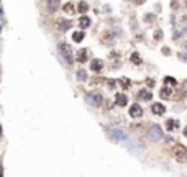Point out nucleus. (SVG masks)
Masks as SVG:
<instances>
[{"instance_id":"1","label":"nucleus","mask_w":187,"mask_h":177,"mask_svg":"<svg viewBox=\"0 0 187 177\" xmlns=\"http://www.w3.org/2000/svg\"><path fill=\"white\" fill-rule=\"evenodd\" d=\"M107 131H108V135H110L112 139H115V141H125V139H128V136L121 131L120 128L108 126V128H107Z\"/></svg>"},{"instance_id":"2","label":"nucleus","mask_w":187,"mask_h":177,"mask_svg":"<svg viewBox=\"0 0 187 177\" xmlns=\"http://www.w3.org/2000/svg\"><path fill=\"white\" fill-rule=\"evenodd\" d=\"M59 51H61V54H62V57L66 59L67 64H72V62H74L72 51H71V46H69V44H66V43H61V44H59Z\"/></svg>"},{"instance_id":"3","label":"nucleus","mask_w":187,"mask_h":177,"mask_svg":"<svg viewBox=\"0 0 187 177\" xmlns=\"http://www.w3.org/2000/svg\"><path fill=\"white\" fill-rule=\"evenodd\" d=\"M174 157H176L177 161H186L187 159V148H184L182 146V144H176V146H174Z\"/></svg>"},{"instance_id":"4","label":"nucleus","mask_w":187,"mask_h":177,"mask_svg":"<svg viewBox=\"0 0 187 177\" xmlns=\"http://www.w3.org/2000/svg\"><path fill=\"white\" fill-rule=\"evenodd\" d=\"M87 100H89V103H92V105L100 107L102 105V100H103V97H102L100 94H89V95H87Z\"/></svg>"},{"instance_id":"5","label":"nucleus","mask_w":187,"mask_h":177,"mask_svg":"<svg viewBox=\"0 0 187 177\" xmlns=\"http://www.w3.org/2000/svg\"><path fill=\"white\" fill-rule=\"evenodd\" d=\"M143 115V108L138 103H133L132 107H130V116L132 118H140V116Z\"/></svg>"},{"instance_id":"6","label":"nucleus","mask_w":187,"mask_h":177,"mask_svg":"<svg viewBox=\"0 0 187 177\" xmlns=\"http://www.w3.org/2000/svg\"><path fill=\"white\" fill-rule=\"evenodd\" d=\"M149 135H151L153 141H159V139H162V131H161V128L158 126V125L151 126V131H149Z\"/></svg>"},{"instance_id":"7","label":"nucleus","mask_w":187,"mask_h":177,"mask_svg":"<svg viewBox=\"0 0 187 177\" xmlns=\"http://www.w3.org/2000/svg\"><path fill=\"white\" fill-rule=\"evenodd\" d=\"M151 111L154 113V115H162V113L166 111V108H164V105H162V103H153Z\"/></svg>"},{"instance_id":"8","label":"nucleus","mask_w":187,"mask_h":177,"mask_svg":"<svg viewBox=\"0 0 187 177\" xmlns=\"http://www.w3.org/2000/svg\"><path fill=\"white\" fill-rule=\"evenodd\" d=\"M115 102H116V105H120V107H125L128 103V98L125 94H116L115 97Z\"/></svg>"},{"instance_id":"9","label":"nucleus","mask_w":187,"mask_h":177,"mask_svg":"<svg viewBox=\"0 0 187 177\" xmlns=\"http://www.w3.org/2000/svg\"><path fill=\"white\" fill-rule=\"evenodd\" d=\"M103 67V62L100 61V59H94V61L90 62V69L92 71H95V72H99Z\"/></svg>"},{"instance_id":"10","label":"nucleus","mask_w":187,"mask_h":177,"mask_svg":"<svg viewBox=\"0 0 187 177\" xmlns=\"http://www.w3.org/2000/svg\"><path fill=\"white\" fill-rule=\"evenodd\" d=\"M58 26H59V30H61V31H67V30H69V28L72 26V21H69V20H61Z\"/></svg>"},{"instance_id":"11","label":"nucleus","mask_w":187,"mask_h":177,"mask_svg":"<svg viewBox=\"0 0 187 177\" xmlns=\"http://www.w3.org/2000/svg\"><path fill=\"white\" fill-rule=\"evenodd\" d=\"M151 92L149 90H141L140 92V94H138V98H140V100H151Z\"/></svg>"},{"instance_id":"12","label":"nucleus","mask_w":187,"mask_h":177,"mask_svg":"<svg viewBox=\"0 0 187 177\" xmlns=\"http://www.w3.org/2000/svg\"><path fill=\"white\" fill-rule=\"evenodd\" d=\"M79 26L84 28V30L89 28V26H90V18H89V16H82L81 20H79Z\"/></svg>"},{"instance_id":"13","label":"nucleus","mask_w":187,"mask_h":177,"mask_svg":"<svg viewBox=\"0 0 187 177\" xmlns=\"http://www.w3.org/2000/svg\"><path fill=\"white\" fill-rule=\"evenodd\" d=\"M177 126H179V122H177V120H167V122H166V128L169 130V131L176 130Z\"/></svg>"},{"instance_id":"14","label":"nucleus","mask_w":187,"mask_h":177,"mask_svg":"<svg viewBox=\"0 0 187 177\" xmlns=\"http://www.w3.org/2000/svg\"><path fill=\"white\" fill-rule=\"evenodd\" d=\"M77 61L79 62H86L87 61V51L86 49H81L77 53Z\"/></svg>"},{"instance_id":"15","label":"nucleus","mask_w":187,"mask_h":177,"mask_svg":"<svg viewBox=\"0 0 187 177\" xmlns=\"http://www.w3.org/2000/svg\"><path fill=\"white\" fill-rule=\"evenodd\" d=\"M171 87H162L161 90V98H171Z\"/></svg>"},{"instance_id":"16","label":"nucleus","mask_w":187,"mask_h":177,"mask_svg":"<svg viewBox=\"0 0 187 177\" xmlns=\"http://www.w3.org/2000/svg\"><path fill=\"white\" fill-rule=\"evenodd\" d=\"M72 40L76 41V43H81L84 40V31H76L74 35H72Z\"/></svg>"},{"instance_id":"17","label":"nucleus","mask_w":187,"mask_h":177,"mask_svg":"<svg viewBox=\"0 0 187 177\" xmlns=\"http://www.w3.org/2000/svg\"><path fill=\"white\" fill-rule=\"evenodd\" d=\"M77 10L81 12V13H86L89 10V5H87V2H79V5H77Z\"/></svg>"},{"instance_id":"18","label":"nucleus","mask_w":187,"mask_h":177,"mask_svg":"<svg viewBox=\"0 0 187 177\" xmlns=\"http://www.w3.org/2000/svg\"><path fill=\"white\" fill-rule=\"evenodd\" d=\"M130 59L133 61V64H140V62H141V57H140V54H138V53H133Z\"/></svg>"},{"instance_id":"19","label":"nucleus","mask_w":187,"mask_h":177,"mask_svg":"<svg viewBox=\"0 0 187 177\" xmlns=\"http://www.w3.org/2000/svg\"><path fill=\"white\" fill-rule=\"evenodd\" d=\"M62 10L66 12V13H72V12H74V5L69 2V3H66V5L62 7Z\"/></svg>"},{"instance_id":"20","label":"nucleus","mask_w":187,"mask_h":177,"mask_svg":"<svg viewBox=\"0 0 187 177\" xmlns=\"http://www.w3.org/2000/svg\"><path fill=\"white\" fill-rule=\"evenodd\" d=\"M58 5H59V0H49V10L51 12H54L58 8Z\"/></svg>"},{"instance_id":"21","label":"nucleus","mask_w":187,"mask_h":177,"mask_svg":"<svg viewBox=\"0 0 187 177\" xmlns=\"http://www.w3.org/2000/svg\"><path fill=\"white\" fill-rule=\"evenodd\" d=\"M77 79H79V81H87L86 71H79V72H77Z\"/></svg>"},{"instance_id":"22","label":"nucleus","mask_w":187,"mask_h":177,"mask_svg":"<svg viewBox=\"0 0 187 177\" xmlns=\"http://www.w3.org/2000/svg\"><path fill=\"white\" fill-rule=\"evenodd\" d=\"M154 40H162V31L161 30L154 31Z\"/></svg>"},{"instance_id":"23","label":"nucleus","mask_w":187,"mask_h":177,"mask_svg":"<svg viewBox=\"0 0 187 177\" xmlns=\"http://www.w3.org/2000/svg\"><path fill=\"white\" fill-rule=\"evenodd\" d=\"M164 82H166V84H171V85H176V79H172V77H166Z\"/></svg>"},{"instance_id":"24","label":"nucleus","mask_w":187,"mask_h":177,"mask_svg":"<svg viewBox=\"0 0 187 177\" xmlns=\"http://www.w3.org/2000/svg\"><path fill=\"white\" fill-rule=\"evenodd\" d=\"M121 84H123V89H128V85H130V81H128V79H121Z\"/></svg>"},{"instance_id":"25","label":"nucleus","mask_w":187,"mask_h":177,"mask_svg":"<svg viewBox=\"0 0 187 177\" xmlns=\"http://www.w3.org/2000/svg\"><path fill=\"white\" fill-rule=\"evenodd\" d=\"M162 54H166V56H169V54H171V51L167 49V48H162Z\"/></svg>"},{"instance_id":"26","label":"nucleus","mask_w":187,"mask_h":177,"mask_svg":"<svg viewBox=\"0 0 187 177\" xmlns=\"http://www.w3.org/2000/svg\"><path fill=\"white\" fill-rule=\"evenodd\" d=\"M108 85H110V89H115V82H113V81H108Z\"/></svg>"},{"instance_id":"27","label":"nucleus","mask_w":187,"mask_h":177,"mask_svg":"<svg viewBox=\"0 0 187 177\" xmlns=\"http://www.w3.org/2000/svg\"><path fill=\"white\" fill-rule=\"evenodd\" d=\"M176 7H177V0H172V8L176 10Z\"/></svg>"},{"instance_id":"28","label":"nucleus","mask_w":187,"mask_h":177,"mask_svg":"<svg viewBox=\"0 0 187 177\" xmlns=\"http://www.w3.org/2000/svg\"><path fill=\"white\" fill-rule=\"evenodd\" d=\"M184 136H186V138H187V126H186V128H184Z\"/></svg>"},{"instance_id":"29","label":"nucleus","mask_w":187,"mask_h":177,"mask_svg":"<svg viewBox=\"0 0 187 177\" xmlns=\"http://www.w3.org/2000/svg\"><path fill=\"white\" fill-rule=\"evenodd\" d=\"M184 46H186V48H187V41H186V43H184Z\"/></svg>"}]
</instances>
